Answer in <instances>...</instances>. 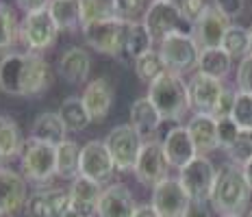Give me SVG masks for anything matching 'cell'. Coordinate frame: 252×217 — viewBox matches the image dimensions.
<instances>
[{
    "label": "cell",
    "instance_id": "cell-9",
    "mask_svg": "<svg viewBox=\"0 0 252 217\" xmlns=\"http://www.w3.org/2000/svg\"><path fill=\"white\" fill-rule=\"evenodd\" d=\"M215 172L218 169L213 167V163L202 155H198L191 163L178 169V183L183 185L191 202H209L215 183Z\"/></svg>",
    "mask_w": 252,
    "mask_h": 217
},
{
    "label": "cell",
    "instance_id": "cell-13",
    "mask_svg": "<svg viewBox=\"0 0 252 217\" xmlns=\"http://www.w3.org/2000/svg\"><path fill=\"white\" fill-rule=\"evenodd\" d=\"M230 26V20L224 13H220L215 7H209L196 22L191 24V35L196 46L200 50H209V48H222L224 35H226Z\"/></svg>",
    "mask_w": 252,
    "mask_h": 217
},
{
    "label": "cell",
    "instance_id": "cell-26",
    "mask_svg": "<svg viewBox=\"0 0 252 217\" xmlns=\"http://www.w3.org/2000/svg\"><path fill=\"white\" fill-rule=\"evenodd\" d=\"M230 65H233V57L224 48L200 50V57H198V72L200 74L224 81L230 74Z\"/></svg>",
    "mask_w": 252,
    "mask_h": 217
},
{
    "label": "cell",
    "instance_id": "cell-30",
    "mask_svg": "<svg viewBox=\"0 0 252 217\" xmlns=\"http://www.w3.org/2000/svg\"><path fill=\"white\" fill-rule=\"evenodd\" d=\"M48 11L59 26V31H76L81 26V7L78 0H50Z\"/></svg>",
    "mask_w": 252,
    "mask_h": 217
},
{
    "label": "cell",
    "instance_id": "cell-12",
    "mask_svg": "<svg viewBox=\"0 0 252 217\" xmlns=\"http://www.w3.org/2000/svg\"><path fill=\"white\" fill-rule=\"evenodd\" d=\"M78 172H81V176H85L98 185H104L111 181L113 172H118V169L113 165V158L109 155L104 141L92 139L81 148V165H78Z\"/></svg>",
    "mask_w": 252,
    "mask_h": 217
},
{
    "label": "cell",
    "instance_id": "cell-31",
    "mask_svg": "<svg viewBox=\"0 0 252 217\" xmlns=\"http://www.w3.org/2000/svg\"><path fill=\"white\" fill-rule=\"evenodd\" d=\"M152 50V37L146 31L144 22H128V33H126V46H124V57L128 59H139Z\"/></svg>",
    "mask_w": 252,
    "mask_h": 217
},
{
    "label": "cell",
    "instance_id": "cell-38",
    "mask_svg": "<svg viewBox=\"0 0 252 217\" xmlns=\"http://www.w3.org/2000/svg\"><path fill=\"white\" fill-rule=\"evenodd\" d=\"M141 13H146V0H115V15L124 22H135Z\"/></svg>",
    "mask_w": 252,
    "mask_h": 217
},
{
    "label": "cell",
    "instance_id": "cell-15",
    "mask_svg": "<svg viewBox=\"0 0 252 217\" xmlns=\"http://www.w3.org/2000/svg\"><path fill=\"white\" fill-rule=\"evenodd\" d=\"M72 209L67 189H39L26 198L24 217H63Z\"/></svg>",
    "mask_w": 252,
    "mask_h": 217
},
{
    "label": "cell",
    "instance_id": "cell-23",
    "mask_svg": "<svg viewBox=\"0 0 252 217\" xmlns=\"http://www.w3.org/2000/svg\"><path fill=\"white\" fill-rule=\"evenodd\" d=\"M187 130L191 135V141L196 146L198 155H207V152L215 150L218 146V122H215L209 113H196L187 124Z\"/></svg>",
    "mask_w": 252,
    "mask_h": 217
},
{
    "label": "cell",
    "instance_id": "cell-14",
    "mask_svg": "<svg viewBox=\"0 0 252 217\" xmlns=\"http://www.w3.org/2000/svg\"><path fill=\"white\" fill-rule=\"evenodd\" d=\"M150 204L161 217H183L191 200L183 185L178 183V178H165L163 183L152 187Z\"/></svg>",
    "mask_w": 252,
    "mask_h": 217
},
{
    "label": "cell",
    "instance_id": "cell-2",
    "mask_svg": "<svg viewBox=\"0 0 252 217\" xmlns=\"http://www.w3.org/2000/svg\"><path fill=\"white\" fill-rule=\"evenodd\" d=\"M250 185L244 176V169L235 163H224L215 172V183L209 202L215 213L222 217H241L250 202Z\"/></svg>",
    "mask_w": 252,
    "mask_h": 217
},
{
    "label": "cell",
    "instance_id": "cell-48",
    "mask_svg": "<svg viewBox=\"0 0 252 217\" xmlns=\"http://www.w3.org/2000/svg\"><path fill=\"white\" fill-rule=\"evenodd\" d=\"M63 217H85V215H81V213H76L74 209H70V211H67V213L63 215Z\"/></svg>",
    "mask_w": 252,
    "mask_h": 217
},
{
    "label": "cell",
    "instance_id": "cell-34",
    "mask_svg": "<svg viewBox=\"0 0 252 217\" xmlns=\"http://www.w3.org/2000/svg\"><path fill=\"white\" fill-rule=\"evenodd\" d=\"M18 41H20L18 15L9 4L0 2V52L13 48Z\"/></svg>",
    "mask_w": 252,
    "mask_h": 217
},
{
    "label": "cell",
    "instance_id": "cell-43",
    "mask_svg": "<svg viewBox=\"0 0 252 217\" xmlns=\"http://www.w3.org/2000/svg\"><path fill=\"white\" fill-rule=\"evenodd\" d=\"M213 7L220 13H224L228 20L239 18L246 9V0H213Z\"/></svg>",
    "mask_w": 252,
    "mask_h": 217
},
{
    "label": "cell",
    "instance_id": "cell-6",
    "mask_svg": "<svg viewBox=\"0 0 252 217\" xmlns=\"http://www.w3.org/2000/svg\"><path fill=\"white\" fill-rule=\"evenodd\" d=\"M161 59H163L167 72L172 74H183L191 72L193 67H198V57H200V48L196 46L193 37L189 33H174L170 37H165L159 44Z\"/></svg>",
    "mask_w": 252,
    "mask_h": 217
},
{
    "label": "cell",
    "instance_id": "cell-39",
    "mask_svg": "<svg viewBox=\"0 0 252 217\" xmlns=\"http://www.w3.org/2000/svg\"><path fill=\"white\" fill-rule=\"evenodd\" d=\"M235 96H237V92H230V89H224L222 96L218 98V102H215V107L211 109V118L215 122L220 120H226V118H233V109H235Z\"/></svg>",
    "mask_w": 252,
    "mask_h": 217
},
{
    "label": "cell",
    "instance_id": "cell-37",
    "mask_svg": "<svg viewBox=\"0 0 252 217\" xmlns=\"http://www.w3.org/2000/svg\"><path fill=\"white\" fill-rule=\"evenodd\" d=\"M228 156L235 165H246L252 158V130H239L235 144L228 148Z\"/></svg>",
    "mask_w": 252,
    "mask_h": 217
},
{
    "label": "cell",
    "instance_id": "cell-47",
    "mask_svg": "<svg viewBox=\"0 0 252 217\" xmlns=\"http://www.w3.org/2000/svg\"><path fill=\"white\" fill-rule=\"evenodd\" d=\"M241 169H244V176H246V181H248L250 189H252V158L246 163V165H241Z\"/></svg>",
    "mask_w": 252,
    "mask_h": 217
},
{
    "label": "cell",
    "instance_id": "cell-21",
    "mask_svg": "<svg viewBox=\"0 0 252 217\" xmlns=\"http://www.w3.org/2000/svg\"><path fill=\"white\" fill-rule=\"evenodd\" d=\"M83 104H85L92 122H102L111 111L113 104V87L107 78H94L87 83L83 92Z\"/></svg>",
    "mask_w": 252,
    "mask_h": 217
},
{
    "label": "cell",
    "instance_id": "cell-50",
    "mask_svg": "<svg viewBox=\"0 0 252 217\" xmlns=\"http://www.w3.org/2000/svg\"><path fill=\"white\" fill-rule=\"evenodd\" d=\"M246 217H252V211H250V213H248V215H246Z\"/></svg>",
    "mask_w": 252,
    "mask_h": 217
},
{
    "label": "cell",
    "instance_id": "cell-25",
    "mask_svg": "<svg viewBox=\"0 0 252 217\" xmlns=\"http://www.w3.org/2000/svg\"><path fill=\"white\" fill-rule=\"evenodd\" d=\"M65 135H67L65 124H63L59 113H55V111H44V113H39L33 122V130H31V137L41 139V141H48L52 146L65 141L67 139Z\"/></svg>",
    "mask_w": 252,
    "mask_h": 217
},
{
    "label": "cell",
    "instance_id": "cell-35",
    "mask_svg": "<svg viewBox=\"0 0 252 217\" xmlns=\"http://www.w3.org/2000/svg\"><path fill=\"white\" fill-rule=\"evenodd\" d=\"M222 48L226 50L230 57H241V59H244V57L250 52L248 29H244V26H239V24H230L226 35H224Z\"/></svg>",
    "mask_w": 252,
    "mask_h": 217
},
{
    "label": "cell",
    "instance_id": "cell-27",
    "mask_svg": "<svg viewBox=\"0 0 252 217\" xmlns=\"http://www.w3.org/2000/svg\"><path fill=\"white\" fill-rule=\"evenodd\" d=\"M78 165H81V146L72 139L57 144V176L74 181L76 176H81Z\"/></svg>",
    "mask_w": 252,
    "mask_h": 217
},
{
    "label": "cell",
    "instance_id": "cell-24",
    "mask_svg": "<svg viewBox=\"0 0 252 217\" xmlns=\"http://www.w3.org/2000/svg\"><path fill=\"white\" fill-rule=\"evenodd\" d=\"M161 122H163V118L159 115V111L155 109V104L150 102L148 96L135 100L130 104V126L141 135V139L155 135L159 130Z\"/></svg>",
    "mask_w": 252,
    "mask_h": 217
},
{
    "label": "cell",
    "instance_id": "cell-40",
    "mask_svg": "<svg viewBox=\"0 0 252 217\" xmlns=\"http://www.w3.org/2000/svg\"><path fill=\"white\" fill-rule=\"evenodd\" d=\"M239 130H241V128H239L237 124H235L233 118L220 120V122H218V146L224 148V150H228V148L235 144V139H237Z\"/></svg>",
    "mask_w": 252,
    "mask_h": 217
},
{
    "label": "cell",
    "instance_id": "cell-17",
    "mask_svg": "<svg viewBox=\"0 0 252 217\" xmlns=\"http://www.w3.org/2000/svg\"><path fill=\"white\" fill-rule=\"evenodd\" d=\"M137 202L130 189L122 183H113L111 187L102 189L100 202H98V217H133Z\"/></svg>",
    "mask_w": 252,
    "mask_h": 217
},
{
    "label": "cell",
    "instance_id": "cell-3",
    "mask_svg": "<svg viewBox=\"0 0 252 217\" xmlns=\"http://www.w3.org/2000/svg\"><path fill=\"white\" fill-rule=\"evenodd\" d=\"M148 98L155 104V109L159 111L161 118L170 122H178L181 118H185V113L191 109L187 83L183 81V76L172 72H165L155 83H150Z\"/></svg>",
    "mask_w": 252,
    "mask_h": 217
},
{
    "label": "cell",
    "instance_id": "cell-7",
    "mask_svg": "<svg viewBox=\"0 0 252 217\" xmlns=\"http://www.w3.org/2000/svg\"><path fill=\"white\" fill-rule=\"evenodd\" d=\"M59 26L55 24L48 9L26 13L20 22V41L29 48V52H44L57 41Z\"/></svg>",
    "mask_w": 252,
    "mask_h": 217
},
{
    "label": "cell",
    "instance_id": "cell-4",
    "mask_svg": "<svg viewBox=\"0 0 252 217\" xmlns=\"http://www.w3.org/2000/svg\"><path fill=\"white\" fill-rule=\"evenodd\" d=\"M22 176L35 185H48L57 176V146L29 137L20 155Z\"/></svg>",
    "mask_w": 252,
    "mask_h": 217
},
{
    "label": "cell",
    "instance_id": "cell-41",
    "mask_svg": "<svg viewBox=\"0 0 252 217\" xmlns=\"http://www.w3.org/2000/svg\"><path fill=\"white\" fill-rule=\"evenodd\" d=\"M209 7H211V4H209L207 0H181V2H178V9H181L183 20L189 22V24L196 22V20L200 18Z\"/></svg>",
    "mask_w": 252,
    "mask_h": 217
},
{
    "label": "cell",
    "instance_id": "cell-10",
    "mask_svg": "<svg viewBox=\"0 0 252 217\" xmlns=\"http://www.w3.org/2000/svg\"><path fill=\"white\" fill-rule=\"evenodd\" d=\"M185 22L181 9L174 0H152L144 13V26L150 33L152 41H163L165 37L181 33V24Z\"/></svg>",
    "mask_w": 252,
    "mask_h": 217
},
{
    "label": "cell",
    "instance_id": "cell-29",
    "mask_svg": "<svg viewBox=\"0 0 252 217\" xmlns=\"http://www.w3.org/2000/svg\"><path fill=\"white\" fill-rule=\"evenodd\" d=\"M59 118L63 120V124H65L67 133H81V130H85L89 126V122H92V118H89L85 104H83V98H65L61 102L59 107Z\"/></svg>",
    "mask_w": 252,
    "mask_h": 217
},
{
    "label": "cell",
    "instance_id": "cell-32",
    "mask_svg": "<svg viewBox=\"0 0 252 217\" xmlns=\"http://www.w3.org/2000/svg\"><path fill=\"white\" fill-rule=\"evenodd\" d=\"M78 7H81V29L94 22L118 18L115 0H78Z\"/></svg>",
    "mask_w": 252,
    "mask_h": 217
},
{
    "label": "cell",
    "instance_id": "cell-18",
    "mask_svg": "<svg viewBox=\"0 0 252 217\" xmlns=\"http://www.w3.org/2000/svg\"><path fill=\"white\" fill-rule=\"evenodd\" d=\"M26 181L18 172L9 167H0V211L4 215H13L26 204Z\"/></svg>",
    "mask_w": 252,
    "mask_h": 217
},
{
    "label": "cell",
    "instance_id": "cell-36",
    "mask_svg": "<svg viewBox=\"0 0 252 217\" xmlns=\"http://www.w3.org/2000/svg\"><path fill=\"white\" fill-rule=\"evenodd\" d=\"M233 120L241 130H252V93L237 92V96H235Z\"/></svg>",
    "mask_w": 252,
    "mask_h": 217
},
{
    "label": "cell",
    "instance_id": "cell-51",
    "mask_svg": "<svg viewBox=\"0 0 252 217\" xmlns=\"http://www.w3.org/2000/svg\"><path fill=\"white\" fill-rule=\"evenodd\" d=\"M0 217H4V213H2V211H0Z\"/></svg>",
    "mask_w": 252,
    "mask_h": 217
},
{
    "label": "cell",
    "instance_id": "cell-5",
    "mask_svg": "<svg viewBox=\"0 0 252 217\" xmlns=\"http://www.w3.org/2000/svg\"><path fill=\"white\" fill-rule=\"evenodd\" d=\"M126 33H128V22H124L120 18L83 26V37H85L89 48L109 57H124Z\"/></svg>",
    "mask_w": 252,
    "mask_h": 217
},
{
    "label": "cell",
    "instance_id": "cell-11",
    "mask_svg": "<svg viewBox=\"0 0 252 217\" xmlns=\"http://www.w3.org/2000/svg\"><path fill=\"white\" fill-rule=\"evenodd\" d=\"M170 172V163L165 158V152H163V144L161 141H144L139 150V156H137V163L133 167V174L135 178L146 185V187H157L159 183H163Z\"/></svg>",
    "mask_w": 252,
    "mask_h": 217
},
{
    "label": "cell",
    "instance_id": "cell-20",
    "mask_svg": "<svg viewBox=\"0 0 252 217\" xmlns=\"http://www.w3.org/2000/svg\"><path fill=\"white\" fill-rule=\"evenodd\" d=\"M57 72L65 83L70 85H81L89 78V72H92V57L85 48H78V46H72V48L63 50L59 61H57Z\"/></svg>",
    "mask_w": 252,
    "mask_h": 217
},
{
    "label": "cell",
    "instance_id": "cell-16",
    "mask_svg": "<svg viewBox=\"0 0 252 217\" xmlns=\"http://www.w3.org/2000/svg\"><path fill=\"white\" fill-rule=\"evenodd\" d=\"M187 92H189V104H191V109L196 113H211L218 98L222 96L224 85L218 78H211L207 74L198 72L187 83Z\"/></svg>",
    "mask_w": 252,
    "mask_h": 217
},
{
    "label": "cell",
    "instance_id": "cell-46",
    "mask_svg": "<svg viewBox=\"0 0 252 217\" xmlns=\"http://www.w3.org/2000/svg\"><path fill=\"white\" fill-rule=\"evenodd\" d=\"M133 217H161L157 213L155 209H152V204H137V209H135V215Z\"/></svg>",
    "mask_w": 252,
    "mask_h": 217
},
{
    "label": "cell",
    "instance_id": "cell-45",
    "mask_svg": "<svg viewBox=\"0 0 252 217\" xmlns=\"http://www.w3.org/2000/svg\"><path fill=\"white\" fill-rule=\"evenodd\" d=\"M183 217H211V213L207 209V202H191Z\"/></svg>",
    "mask_w": 252,
    "mask_h": 217
},
{
    "label": "cell",
    "instance_id": "cell-28",
    "mask_svg": "<svg viewBox=\"0 0 252 217\" xmlns=\"http://www.w3.org/2000/svg\"><path fill=\"white\" fill-rule=\"evenodd\" d=\"M24 139L20 135V126L9 118L0 115V161H11L22 155Z\"/></svg>",
    "mask_w": 252,
    "mask_h": 217
},
{
    "label": "cell",
    "instance_id": "cell-8",
    "mask_svg": "<svg viewBox=\"0 0 252 217\" xmlns=\"http://www.w3.org/2000/svg\"><path fill=\"white\" fill-rule=\"evenodd\" d=\"M104 146H107L118 172H133L144 141H141V135L130 124H120L111 128V133L104 139Z\"/></svg>",
    "mask_w": 252,
    "mask_h": 217
},
{
    "label": "cell",
    "instance_id": "cell-33",
    "mask_svg": "<svg viewBox=\"0 0 252 217\" xmlns=\"http://www.w3.org/2000/svg\"><path fill=\"white\" fill-rule=\"evenodd\" d=\"M167 72L163 59H161L159 50H148L146 55H141L139 59H135V74L141 83H155L159 76H163Z\"/></svg>",
    "mask_w": 252,
    "mask_h": 217
},
{
    "label": "cell",
    "instance_id": "cell-49",
    "mask_svg": "<svg viewBox=\"0 0 252 217\" xmlns=\"http://www.w3.org/2000/svg\"><path fill=\"white\" fill-rule=\"evenodd\" d=\"M248 35H250V52H252V24H250V29H248Z\"/></svg>",
    "mask_w": 252,
    "mask_h": 217
},
{
    "label": "cell",
    "instance_id": "cell-22",
    "mask_svg": "<svg viewBox=\"0 0 252 217\" xmlns=\"http://www.w3.org/2000/svg\"><path fill=\"white\" fill-rule=\"evenodd\" d=\"M67 191H70V204L76 213L85 217L96 215L98 202H100V195H102V185L89 181L85 176H76Z\"/></svg>",
    "mask_w": 252,
    "mask_h": 217
},
{
    "label": "cell",
    "instance_id": "cell-42",
    "mask_svg": "<svg viewBox=\"0 0 252 217\" xmlns=\"http://www.w3.org/2000/svg\"><path fill=\"white\" fill-rule=\"evenodd\" d=\"M237 87H239V92L252 93V52H248V55L239 61V67H237Z\"/></svg>",
    "mask_w": 252,
    "mask_h": 217
},
{
    "label": "cell",
    "instance_id": "cell-19",
    "mask_svg": "<svg viewBox=\"0 0 252 217\" xmlns=\"http://www.w3.org/2000/svg\"><path fill=\"white\" fill-rule=\"evenodd\" d=\"M163 152L165 158L170 163V167L183 169L187 163H191L193 158L198 156V150L191 141V135H189L187 126H176L170 133L165 135L163 139Z\"/></svg>",
    "mask_w": 252,
    "mask_h": 217
},
{
    "label": "cell",
    "instance_id": "cell-1",
    "mask_svg": "<svg viewBox=\"0 0 252 217\" xmlns=\"http://www.w3.org/2000/svg\"><path fill=\"white\" fill-rule=\"evenodd\" d=\"M50 81L52 67L39 52H9L0 59V89L9 96H39Z\"/></svg>",
    "mask_w": 252,
    "mask_h": 217
},
{
    "label": "cell",
    "instance_id": "cell-44",
    "mask_svg": "<svg viewBox=\"0 0 252 217\" xmlns=\"http://www.w3.org/2000/svg\"><path fill=\"white\" fill-rule=\"evenodd\" d=\"M15 2L24 13H31V11H39V9H48L50 0H15Z\"/></svg>",
    "mask_w": 252,
    "mask_h": 217
}]
</instances>
